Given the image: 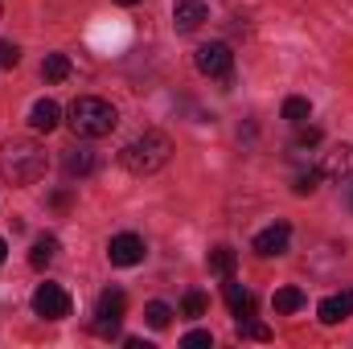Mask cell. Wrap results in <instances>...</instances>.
Wrapping results in <instances>:
<instances>
[{"label":"cell","instance_id":"cell-1","mask_svg":"<svg viewBox=\"0 0 353 349\" xmlns=\"http://www.w3.org/2000/svg\"><path fill=\"white\" fill-rule=\"evenodd\" d=\"M173 161V140L165 136V132H140L132 144H123V152H119V165L128 169V173L136 177H152L161 173L165 165Z\"/></svg>","mask_w":353,"mask_h":349},{"label":"cell","instance_id":"cell-2","mask_svg":"<svg viewBox=\"0 0 353 349\" xmlns=\"http://www.w3.org/2000/svg\"><path fill=\"white\" fill-rule=\"evenodd\" d=\"M0 177L8 185H33L46 177V148L33 140H4L0 144Z\"/></svg>","mask_w":353,"mask_h":349},{"label":"cell","instance_id":"cell-3","mask_svg":"<svg viewBox=\"0 0 353 349\" xmlns=\"http://www.w3.org/2000/svg\"><path fill=\"white\" fill-rule=\"evenodd\" d=\"M119 123V111L107 103V99H94V94H83L70 103V128L74 136L83 140H99V136H111Z\"/></svg>","mask_w":353,"mask_h":349},{"label":"cell","instance_id":"cell-4","mask_svg":"<svg viewBox=\"0 0 353 349\" xmlns=\"http://www.w3.org/2000/svg\"><path fill=\"white\" fill-rule=\"evenodd\" d=\"M123 312H128V296H123L119 288H107V292L99 296V304H94V333H99V337H115Z\"/></svg>","mask_w":353,"mask_h":349},{"label":"cell","instance_id":"cell-5","mask_svg":"<svg viewBox=\"0 0 353 349\" xmlns=\"http://www.w3.org/2000/svg\"><path fill=\"white\" fill-rule=\"evenodd\" d=\"M33 312L46 317V321H62V317H70V296H66L58 283H37V292H33Z\"/></svg>","mask_w":353,"mask_h":349},{"label":"cell","instance_id":"cell-6","mask_svg":"<svg viewBox=\"0 0 353 349\" xmlns=\"http://www.w3.org/2000/svg\"><path fill=\"white\" fill-rule=\"evenodd\" d=\"M197 70H201L205 79H230V70H234V54H230V46H222V41L201 46V50H197Z\"/></svg>","mask_w":353,"mask_h":349},{"label":"cell","instance_id":"cell-7","mask_svg":"<svg viewBox=\"0 0 353 349\" xmlns=\"http://www.w3.org/2000/svg\"><path fill=\"white\" fill-rule=\"evenodd\" d=\"M144 255H148V247L140 235H115L107 243V259L115 267H136V263H144Z\"/></svg>","mask_w":353,"mask_h":349},{"label":"cell","instance_id":"cell-8","mask_svg":"<svg viewBox=\"0 0 353 349\" xmlns=\"http://www.w3.org/2000/svg\"><path fill=\"white\" fill-rule=\"evenodd\" d=\"M210 21V8L201 0H173V25L176 33H193Z\"/></svg>","mask_w":353,"mask_h":349},{"label":"cell","instance_id":"cell-9","mask_svg":"<svg viewBox=\"0 0 353 349\" xmlns=\"http://www.w3.org/2000/svg\"><path fill=\"white\" fill-rule=\"evenodd\" d=\"M288 243H292V226H288V222H275V226H267V230L255 235V255H263V259L283 255Z\"/></svg>","mask_w":353,"mask_h":349},{"label":"cell","instance_id":"cell-10","mask_svg":"<svg viewBox=\"0 0 353 349\" xmlns=\"http://www.w3.org/2000/svg\"><path fill=\"white\" fill-rule=\"evenodd\" d=\"M94 169H99V157L90 152L87 144H74V148H66V152H62V173L70 177V181H74V177L83 181V177H90Z\"/></svg>","mask_w":353,"mask_h":349},{"label":"cell","instance_id":"cell-11","mask_svg":"<svg viewBox=\"0 0 353 349\" xmlns=\"http://www.w3.org/2000/svg\"><path fill=\"white\" fill-rule=\"evenodd\" d=\"M321 177H329V181H353V148L350 144H341V148H333V152H325V161H321Z\"/></svg>","mask_w":353,"mask_h":349},{"label":"cell","instance_id":"cell-12","mask_svg":"<svg viewBox=\"0 0 353 349\" xmlns=\"http://www.w3.org/2000/svg\"><path fill=\"white\" fill-rule=\"evenodd\" d=\"M316 312H321V321H325V325H341L345 317H353V288L337 292V296H325Z\"/></svg>","mask_w":353,"mask_h":349},{"label":"cell","instance_id":"cell-13","mask_svg":"<svg viewBox=\"0 0 353 349\" xmlns=\"http://www.w3.org/2000/svg\"><path fill=\"white\" fill-rule=\"evenodd\" d=\"M222 296H226V304H230V312L239 317V321H247V317H255V296L243 288V283H234L230 275H226V288H222Z\"/></svg>","mask_w":353,"mask_h":349},{"label":"cell","instance_id":"cell-14","mask_svg":"<svg viewBox=\"0 0 353 349\" xmlns=\"http://www.w3.org/2000/svg\"><path fill=\"white\" fill-rule=\"evenodd\" d=\"M58 119H62V107H58L54 99H37V103H33V111H29V123H33L37 132H54V128H58Z\"/></svg>","mask_w":353,"mask_h":349},{"label":"cell","instance_id":"cell-15","mask_svg":"<svg viewBox=\"0 0 353 349\" xmlns=\"http://www.w3.org/2000/svg\"><path fill=\"white\" fill-rule=\"evenodd\" d=\"M205 263H210V271H214V275H222V279H226V275H234V267H239V251H234V247H214Z\"/></svg>","mask_w":353,"mask_h":349},{"label":"cell","instance_id":"cell-16","mask_svg":"<svg viewBox=\"0 0 353 349\" xmlns=\"http://www.w3.org/2000/svg\"><path fill=\"white\" fill-rule=\"evenodd\" d=\"M271 308L283 312V317H288V312H300V308H304V292H300V288H279V292L271 296Z\"/></svg>","mask_w":353,"mask_h":349},{"label":"cell","instance_id":"cell-17","mask_svg":"<svg viewBox=\"0 0 353 349\" xmlns=\"http://www.w3.org/2000/svg\"><path fill=\"white\" fill-rule=\"evenodd\" d=\"M54 255H58V239H54V235H46V239H37V243H33L29 263L41 271V267H50V263H54Z\"/></svg>","mask_w":353,"mask_h":349},{"label":"cell","instance_id":"cell-18","mask_svg":"<svg viewBox=\"0 0 353 349\" xmlns=\"http://www.w3.org/2000/svg\"><path fill=\"white\" fill-rule=\"evenodd\" d=\"M41 74H46V83H62V79L70 74V58H66V54H50V58L41 62Z\"/></svg>","mask_w":353,"mask_h":349},{"label":"cell","instance_id":"cell-19","mask_svg":"<svg viewBox=\"0 0 353 349\" xmlns=\"http://www.w3.org/2000/svg\"><path fill=\"white\" fill-rule=\"evenodd\" d=\"M308 115H312V103H308V99H300V94L283 99V119H288V123H304Z\"/></svg>","mask_w":353,"mask_h":349},{"label":"cell","instance_id":"cell-20","mask_svg":"<svg viewBox=\"0 0 353 349\" xmlns=\"http://www.w3.org/2000/svg\"><path fill=\"white\" fill-rule=\"evenodd\" d=\"M144 321H148L152 329H169V321H173V308H169L165 300H152V304L144 308Z\"/></svg>","mask_w":353,"mask_h":349},{"label":"cell","instance_id":"cell-21","mask_svg":"<svg viewBox=\"0 0 353 349\" xmlns=\"http://www.w3.org/2000/svg\"><path fill=\"white\" fill-rule=\"evenodd\" d=\"M239 337H247V341H271V329L259 325L255 317H247V321H239Z\"/></svg>","mask_w":353,"mask_h":349},{"label":"cell","instance_id":"cell-22","mask_svg":"<svg viewBox=\"0 0 353 349\" xmlns=\"http://www.w3.org/2000/svg\"><path fill=\"white\" fill-rule=\"evenodd\" d=\"M205 308H210V300L201 292H185V300H181V312L185 317H205Z\"/></svg>","mask_w":353,"mask_h":349},{"label":"cell","instance_id":"cell-23","mask_svg":"<svg viewBox=\"0 0 353 349\" xmlns=\"http://www.w3.org/2000/svg\"><path fill=\"white\" fill-rule=\"evenodd\" d=\"M21 62V46L17 41H0V70H12Z\"/></svg>","mask_w":353,"mask_h":349},{"label":"cell","instance_id":"cell-24","mask_svg":"<svg viewBox=\"0 0 353 349\" xmlns=\"http://www.w3.org/2000/svg\"><path fill=\"white\" fill-rule=\"evenodd\" d=\"M181 346H185V349H205V346H214V337H210L205 329H193V333H185V337H181Z\"/></svg>","mask_w":353,"mask_h":349},{"label":"cell","instance_id":"cell-25","mask_svg":"<svg viewBox=\"0 0 353 349\" xmlns=\"http://www.w3.org/2000/svg\"><path fill=\"white\" fill-rule=\"evenodd\" d=\"M300 132H296V144L300 148H308V144H321V128H312V123H296Z\"/></svg>","mask_w":353,"mask_h":349},{"label":"cell","instance_id":"cell-26","mask_svg":"<svg viewBox=\"0 0 353 349\" xmlns=\"http://www.w3.org/2000/svg\"><path fill=\"white\" fill-rule=\"evenodd\" d=\"M316 181H321V169L300 173V177H296V193H312V189H316Z\"/></svg>","mask_w":353,"mask_h":349},{"label":"cell","instance_id":"cell-27","mask_svg":"<svg viewBox=\"0 0 353 349\" xmlns=\"http://www.w3.org/2000/svg\"><path fill=\"white\" fill-rule=\"evenodd\" d=\"M4 255H8V247H4V239H0V263H4Z\"/></svg>","mask_w":353,"mask_h":349},{"label":"cell","instance_id":"cell-28","mask_svg":"<svg viewBox=\"0 0 353 349\" xmlns=\"http://www.w3.org/2000/svg\"><path fill=\"white\" fill-rule=\"evenodd\" d=\"M115 4H140V0H115Z\"/></svg>","mask_w":353,"mask_h":349}]
</instances>
